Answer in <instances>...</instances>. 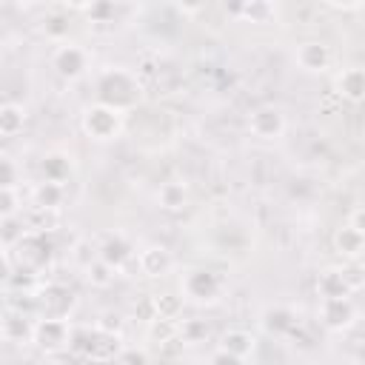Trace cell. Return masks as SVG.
Instances as JSON below:
<instances>
[{"label": "cell", "instance_id": "cell-1", "mask_svg": "<svg viewBox=\"0 0 365 365\" xmlns=\"http://www.w3.org/2000/svg\"><path fill=\"white\" fill-rule=\"evenodd\" d=\"M140 97H143V86H140L134 71L120 68V66H111V68L100 71V77H97V103L125 114L131 106L140 103Z\"/></svg>", "mask_w": 365, "mask_h": 365}, {"label": "cell", "instance_id": "cell-2", "mask_svg": "<svg viewBox=\"0 0 365 365\" xmlns=\"http://www.w3.org/2000/svg\"><path fill=\"white\" fill-rule=\"evenodd\" d=\"M86 137L97 140V143H108L114 137H120L123 131V111L117 108H108L103 103H91L86 111H83V120H80Z\"/></svg>", "mask_w": 365, "mask_h": 365}, {"label": "cell", "instance_id": "cell-3", "mask_svg": "<svg viewBox=\"0 0 365 365\" xmlns=\"http://www.w3.org/2000/svg\"><path fill=\"white\" fill-rule=\"evenodd\" d=\"M180 288H182V297L197 302V305H214L220 299V291H222V282L214 271L208 268H188L182 271L180 277Z\"/></svg>", "mask_w": 365, "mask_h": 365}, {"label": "cell", "instance_id": "cell-4", "mask_svg": "<svg viewBox=\"0 0 365 365\" xmlns=\"http://www.w3.org/2000/svg\"><path fill=\"white\" fill-rule=\"evenodd\" d=\"M71 334L74 325L68 319H54V317H40L34 322V345L46 354H60L66 348H71Z\"/></svg>", "mask_w": 365, "mask_h": 365}, {"label": "cell", "instance_id": "cell-5", "mask_svg": "<svg viewBox=\"0 0 365 365\" xmlns=\"http://www.w3.org/2000/svg\"><path fill=\"white\" fill-rule=\"evenodd\" d=\"M74 291L63 282H48L37 291L34 305L40 308V317H54V319H66L74 308Z\"/></svg>", "mask_w": 365, "mask_h": 365}, {"label": "cell", "instance_id": "cell-6", "mask_svg": "<svg viewBox=\"0 0 365 365\" xmlns=\"http://www.w3.org/2000/svg\"><path fill=\"white\" fill-rule=\"evenodd\" d=\"M51 68L63 77V80H80L88 68V51L71 40L60 43L54 51H51Z\"/></svg>", "mask_w": 365, "mask_h": 365}, {"label": "cell", "instance_id": "cell-7", "mask_svg": "<svg viewBox=\"0 0 365 365\" xmlns=\"http://www.w3.org/2000/svg\"><path fill=\"white\" fill-rule=\"evenodd\" d=\"M17 251V268H31V271H37V268H43L48 259H51V242L46 240V234L43 231H29L14 248H11V254Z\"/></svg>", "mask_w": 365, "mask_h": 365}, {"label": "cell", "instance_id": "cell-8", "mask_svg": "<svg viewBox=\"0 0 365 365\" xmlns=\"http://www.w3.org/2000/svg\"><path fill=\"white\" fill-rule=\"evenodd\" d=\"M317 317H319V325L328 328V331H348L356 322V308H354V302L348 297H342V299H319Z\"/></svg>", "mask_w": 365, "mask_h": 365}, {"label": "cell", "instance_id": "cell-9", "mask_svg": "<svg viewBox=\"0 0 365 365\" xmlns=\"http://www.w3.org/2000/svg\"><path fill=\"white\" fill-rule=\"evenodd\" d=\"M248 131L257 140H277L285 131V114L277 106H259L248 114Z\"/></svg>", "mask_w": 365, "mask_h": 365}, {"label": "cell", "instance_id": "cell-10", "mask_svg": "<svg viewBox=\"0 0 365 365\" xmlns=\"http://www.w3.org/2000/svg\"><path fill=\"white\" fill-rule=\"evenodd\" d=\"M259 325H262V331H265L268 336L285 339V336H291V334L297 331L299 317H297V311H294L291 305H268V308L259 314Z\"/></svg>", "mask_w": 365, "mask_h": 365}, {"label": "cell", "instance_id": "cell-11", "mask_svg": "<svg viewBox=\"0 0 365 365\" xmlns=\"http://www.w3.org/2000/svg\"><path fill=\"white\" fill-rule=\"evenodd\" d=\"M131 257H134V245L123 234H106L103 242L97 245V259H103L114 271H123L131 262Z\"/></svg>", "mask_w": 365, "mask_h": 365}, {"label": "cell", "instance_id": "cell-12", "mask_svg": "<svg viewBox=\"0 0 365 365\" xmlns=\"http://www.w3.org/2000/svg\"><path fill=\"white\" fill-rule=\"evenodd\" d=\"M294 60H297V66H299L302 71L319 74V71H325V68L331 66V48H328L322 40H305V43L297 46Z\"/></svg>", "mask_w": 365, "mask_h": 365}, {"label": "cell", "instance_id": "cell-13", "mask_svg": "<svg viewBox=\"0 0 365 365\" xmlns=\"http://www.w3.org/2000/svg\"><path fill=\"white\" fill-rule=\"evenodd\" d=\"M0 336L6 342H29V339H34V322L29 319V314L6 305L3 322H0Z\"/></svg>", "mask_w": 365, "mask_h": 365}, {"label": "cell", "instance_id": "cell-14", "mask_svg": "<svg viewBox=\"0 0 365 365\" xmlns=\"http://www.w3.org/2000/svg\"><path fill=\"white\" fill-rule=\"evenodd\" d=\"M171 265H174V259H171L168 248H163V245H148V248H143V251L137 254V268H140L145 277H151V279L168 274Z\"/></svg>", "mask_w": 365, "mask_h": 365}, {"label": "cell", "instance_id": "cell-15", "mask_svg": "<svg viewBox=\"0 0 365 365\" xmlns=\"http://www.w3.org/2000/svg\"><path fill=\"white\" fill-rule=\"evenodd\" d=\"M317 294H319V299H342V297H351V285L345 279V271L342 268H322L317 274Z\"/></svg>", "mask_w": 365, "mask_h": 365}, {"label": "cell", "instance_id": "cell-16", "mask_svg": "<svg viewBox=\"0 0 365 365\" xmlns=\"http://www.w3.org/2000/svg\"><path fill=\"white\" fill-rule=\"evenodd\" d=\"M336 91L348 103H362L365 100V68H359V66L342 68L336 74Z\"/></svg>", "mask_w": 365, "mask_h": 365}, {"label": "cell", "instance_id": "cell-17", "mask_svg": "<svg viewBox=\"0 0 365 365\" xmlns=\"http://www.w3.org/2000/svg\"><path fill=\"white\" fill-rule=\"evenodd\" d=\"M40 171H43V182H57V185H66L71 171H74V163L68 154L63 151H48L40 163Z\"/></svg>", "mask_w": 365, "mask_h": 365}, {"label": "cell", "instance_id": "cell-18", "mask_svg": "<svg viewBox=\"0 0 365 365\" xmlns=\"http://www.w3.org/2000/svg\"><path fill=\"white\" fill-rule=\"evenodd\" d=\"M94 328H97V325H94ZM120 351H123L120 334H111V331L97 328V334H94V345H91L88 359H91V362H117Z\"/></svg>", "mask_w": 365, "mask_h": 365}, {"label": "cell", "instance_id": "cell-19", "mask_svg": "<svg viewBox=\"0 0 365 365\" xmlns=\"http://www.w3.org/2000/svg\"><path fill=\"white\" fill-rule=\"evenodd\" d=\"M334 251H336L339 257H348V259L362 257V254H365V234L356 231L354 225L336 228V234H334Z\"/></svg>", "mask_w": 365, "mask_h": 365}, {"label": "cell", "instance_id": "cell-20", "mask_svg": "<svg viewBox=\"0 0 365 365\" xmlns=\"http://www.w3.org/2000/svg\"><path fill=\"white\" fill-rule=\"evenodd\" d=\"M220 348L228 351V354H234V356L248 359L254 354V348H257V336L251 331H245V328H231V331H225L220 336Z\"/></svg>", "mask_w": 365, "mask_h": 365}, {"label": "cell", "instance_id": "cell-21", "mask_svg": "<svg viewBox=\"0 0 365 365\" xmlns=\"http://www.w3.org/2000/svg\"><path fill=\"white\" fill-rule=\"evenodd\" d=\"M31 200H34V208L40 211H57L66 200V185H57V182H37L34 191H31Z\"/></svg>", "mask_w": 365, "mask_h": 365}, {"label": "cell", "instance_id": "cell-22", "mask_svg": "<svg viewBox=\"0 0 365 365\" xmlns=\"http://www.w3.org/2000/svg\"><path fill=\"white\" fill-rule=\"evenodd\" d=\"M157 202L163 211H182L188 205V188L177 180H168L157 188Z\"/></svg>", "mask_w": 365, "mask_h": 365}, {"label": "cell", "instance_id": "cell-23", "mask_svg": "<svg viewBox=\"0 0 365 365\" xmlns=\"http://www.w3.org/2000/svg\"><path fill=\"white\" fill-rule=\"evenodd\" d=\"M225 11L231 17H242V20H251V23H268V17L274 14V6L271 3H262V0H251V3L225 6Z\"/></svg>", "mask_w": 365, "mask_h": 365}, {"label": "cell", "instance_id": "cell-24", "mask_svg": "<svg viewBox=\"0 0 365 365\" xmlns=\"http://www.w3.org/2000/svg\"><path fill=\"white\" fill-rule=\"evenodd\" d=\"M26 125V108L17 103H3L0 106V134L3 137H17Z\"/></svg>", "mask_w": 365, "mask_h": 365}, {"label": "cell", "instance_id": "cell-25", "mask_svg": "<svg viewBox=\"0 0 365 365\" xmlns=\"http://www.w3.org/2000/svg\"><path fill=\"white\" fill-rule=\"evenodd\" d=\"M26 234H29V228H26V220L23 217H0V242H3V251H11Z\"/></svg>", "mask_w": 365, "mask_h": 365}, {"label": "cell", "instance_id": "cell-26", "mask_svg": "<svg viewBox=\"0 0 365 365\" xmlns=\"http://www.w3.org/2000/svg\"><path fill=\"white\" fill-rule=\"evenodd\" d=\"M151 308H154V317L177 322L180 314H182V297H177V294H154L151 297Z\"/></svg>", "mask_w": 365, "mask_h": 365}, {"label": "cell", "instance_id": "cell-27", "mask_svg": "<svg viewBox=\"0 0 365 365\" xmlns=\"http://www.w3.org/2000/svg\"><path fill=\"white\" fill-rule=\"evenodd\" d=\"M114 277H117V271L111 265H106L103 259H97V257L86 265V279H88L91 288H108L114 282Z\"/></svg>", "mask_w": 365, "mask_h": 365}, {"label": "cell", "instance_id": "cell-28", "mask_svg": "<svg viewBox=\"0 0 365 365\" xmlns=\"http://www.w3.org/2000/svg\"><path fill=\"white\" fill-rule=\"evenodd\" d=\"M180 336L182 342H205L208 339V322L200 319V317H191V319H182L180 322Z\"/></svg>", "mask_w": 365, "mask_h": 365}, {"label": "cell", "instance_id": "cell-29", "mask_svg": "<svg viewBox=\"0 0 365 365\" xmlns=\"http://www.w3.org/2000/svg\"><path fill=\"white\" fill-rule=\"evenodd\" d=\"M94 334H97V328H88V325H74V334H71V348L68 351H74V354H80V356H86L88 359V354H91V345H94Z\"/></svg>", "mask_w": 365, "mask_h": 365}, {"label": "cell", "instance_id": "cell-30", "mask_svg": "<svg viewBox=\"0 0 365 365\" xmlns=\"http://www.w3.org/2000/svg\"><path fill=\"white\" fill-rule=\"evenodd\" d=\"M148 334H151V339L168 342V339L180 336V322H174V319H160V317H151V322H148Z\"/></svg>", "mask_w": 365, "mask_h": 365}, {"label": "cell", "instance_id": "cell-31", "mask_svg": "<svg viewBox=\"0 0 365 365\" xmlns=\"http://www.w3.org/2000/svg\"><path fill=\"white\" fill-rule=\"evenodd\" d=\"M83 11H86V17L91 23H111L114 14H117V6L108 3V0H97V3H86Z\"/></svg>", "mask_w": 365, "mask_h": 365}, {"label": "cell", "instance_id": "cell-32", "mask_svg": "<svg viewBox=\"0 0 365 365\" xmlns=\"http://www.w3.org/2000/svg\"><path fill=\"white\" fill-rule=\"evenodd\" d=\"M0 217H23V197L17 188H0Z\"/></svg>", "mask_w": 365, "mask_h": 365}, {"label": "cell", "instance_id": "cell-33", "mask_svg": "<svg viewBox=\"0 0 365 365\" xmlns=\"http://www.w3.org/2000/svg\"><path fill=\"white\" fill-rule=\"evenodd\" d=\"M46 34L51 40L66 43V37H68V17L66 14H48L46 17Z\"/></svg>", "mask_w": 365, "mask_h": 365}, {"label": "cell", "instance_id": "cell-34", "mask_svg": "<svg viewBox=\"0 0 365 365\" xmlns=\"http://www.w3.org/2000/svg\"><path fill=\"white\" fill-rule=\"evenodd\" d=\"M114 365H148V354L145 348H123Z\"/></svg>", "mask_w": 365, "mask_h": 365}, {"label": "cell", "instance_id": "cell-35", "mask_svg": "<svg viewBox=\"0 0 365 365\" xmlns=\"http://www.w3.org/2000/svg\"><path fill=\"white\" fill-rule=\"evenodd\" d=\"M208 365H248V359H242V356H234V354H228V351L217 348V351L211 354Z\"/></svg>", "mask_w": 365, "mask_h": 365}, {"label": "cell", "instance_id": "cell-36", "mask_svg": "<svg viewBox=\"0 0 365 365\" xmlns=\"http://www.w3.org/2000/svg\"><path fill=\"white\" fill-rule=\"evenodd\" d=\"M17 185V168L11 163V157H3V180H0V188H14Z\"/></svg>", "mask_w": 365, "mask_h": 365}, {"label": "cell", "instance_id": "cell-37", "mask_svg": "<svg viewBox=\"0 0 365 365\" xmlns=\"http://www.w3.org/2000/svg\"><path fill=\"white\" fill-rule=\"evenodd\" d=\"M348 225H354L356 231H362V234H365V205L351 211V217H348Z\"/></svg>", "mask_w": 365, "mask_h": 365}, {"label": "cell", "instance_id": "cell-38", "mask_svg": "<svg viewBox=\"0 0 365 365\" xmlns=\"http://www.w3.org/2000/svg\"><path fill=\"white\" fill-rule=\"evenodd\" d=\"M354 365H365V339L354 348Z\"/></svg>", "mask_w": 365, "mask_h": 365}, {"label": "cell", "instance_id": "cell-39", "mask_svg": "<svg viewBox=\"0 0 365 365\" xmlns=\"http://www.w3.org/2000/svg\"><path fill=\"white\" fill-rule=\"evenodd\" d=\"M359 322H362V331H365V314H362V319H359Z\"/></svg>", "mask_w": 365, "mask_h": 365}]
</instances>
